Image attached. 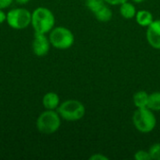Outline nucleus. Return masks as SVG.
Segmentation results:
<instances>
[{
  "label": "nucleus",
  "instance_id": "nucleus-12",
  "mask_svg": "<svg viewBox=\"0 0 160 160\" xmlns=\"http://www.w3.org/2000/svg\"><path fill=\"white\" fill-rule=\"evenodd\" d=\"M120 14L123 18L127 19V20H130L135 18L136 14H137V9L135 8V6L127 1L125 3H123L122 5H120Z\"/></svg>",
  "mask_w": 160,
  "mask_h": 160
},
{
  "label": "nucleus",
  "instance_id": "nucleus-2",
  "mask_svg": "<svg viewBox=\"0 0 160 160\" xmlns=\"http://www.w3.org/2000/svg\"><path fill=\"white\" fill-rule=\"evenodd\" d=\"M132 121L136 129L143 134L152 132L157 126V118L149 108L137 109L133 113Z\"/></svg>",
  "mask_w": 160,
  "mask_h": 160
},
{
  "label": "nucleus",
  "instance_id": "nucleus-9",
  "mask_svg": "<svg viewBox=\"0 0 160 160\" xmlns=\"http://www.w3.org/2000/svg\"><path fill=\"white\" fill-rule=\"evenodd\" d=\"M42 104L46 110H56L60 105V98L54 92H49L44 95Z\"/></svg>",
  "mask_w": 160,
  "mask_h": 160
},
{
  "label": "nucleus",
  "instance_id": "nucleus-14",
  "mask_svg": "<svg viewBox=\"0 0 160 160\" xmlns=\"http://www.w3.org/2000/svg\"><path fill=\"white\" fill-rule=\"evenodd\" d=\"M148 108L153 112H160V91L154 92L149 95Z\"/></svg>",
  "mask_w": 160,
  "mask_h": 160
},
{
  "label": "nucleus",
  "instance_id": "nucleus-10",
  "mask_svg": "<svg viewBox=\"0 0 160 160\" xmlns=\"http://www.w3.org/2000/svg\"><path fill=\"white\" fill-rule=\"evenodd\" d=\"M135 19L139 25H141L142 27H147L153 22L154 16L151 11L146 10V9H142V10L137 11Z\"/></svg>",
  "mask_w": 160,
  "mask_h": 160
},
{
  "label": "nucleus",
  "instance_id": "nucleus-22",
  "mask_svg": "<svg viewBox=\"0 0 160 160\" xmlns=\"http://www.w3.org/2000/svg\"><path fill=\"white\" fill-rule=\"evenodd\" d=\"M15 1H16V3L19 4V5H25V4H27L30 0H15Z\"/></svg>",
  "mask_w": 160,
  "mask_h": 160
},
{
  "label": "nucleus",
  "instance_id": "nucleus-6",
  "mask_svg": "<svg viewBox=\"0 0 160 160\" xmlns=\"http://www.w3.org/2000/svg\"><path fill=\"white\" fill-rule=\"evenodd\" d=\"M32 13L26 8H18L9 10L7 13V22L13 29H24L31 23Z\"/></svg>",
  "mask_w": 160,
  "mask_h": 160
},
{
  "label": "nucleus",
  "instance_id": "nucleus-17",
  "mask_svg": "<svg viewBox=\"0 0 160 160\" xmlns=\"http://www.w3.org/2000/svg\"><path fill=\"white\" fill-rule=\"evenodd\" d=\"M134 158L136 160H150L151 157L149 155L148 151L145 150H139L135 153L134 155Z\"/></svg>",
  "mask_w": 160,
  "mask_h": 160
},
{
  "label": "nucleus",
  "instance_id": "nucleus-23",
  "mask_svg": "<svg viewBox=\"0 0 160 160\" xmlns=\"http://www.w3.org/2000/svg\"><path fill=\"white\" fill-rule=\"evenodd\" d=\"M131 1H133V2H135V3H142V2H143L144 0H131Z\"/></svg>",
  "mask_w": 160,
  "mask_h": 160
},
{
  "label": "nucleus",
  "instance_id": "nucleus-4",
  "mask_svg": "<svg viewBox=\"0 0 160 160\" xmlns=\"http://www.w3.org/2000/svg\"><path fill=\"white\" fill-rule=\"evenodd\" d=\"M61 126V116L55 110H46L37 120V128L43 134L55 133Z\"/></svg>",
  "mask_w": 160,
  "mask_h": 160
},
{
  "label": "nucleus",
  "instance_id": "nucleus-21",
  "mask_svg": "<svg viewBox=\"0 0 160 160\" xmlns=\"http://www.w3.org/2000/svg\"><path fill=\"white\" fill-rule=\"evenodd\" d=\"M6 20H7V14L2 9H0V24L3 23Z\"/></svg>",
  "mask_w": 160,
  "mask_h": 160
},
{
  "label": "nucleus",
  "instance_id": "nucleus-3",
  "mask_svg": "<svg viewBox=\"0 0 160 160\" xmlns=\"http://www.w3.org/2000/svg\"><path fill=\"white\" fill-rule=\"evenodd\" d=\"M57 112L66 121H78L85 115L84 105L77 99H68L57 108Z\"/></svg>",
  "mask_w": 160,
  "mask_h": 160
},
{
  "label": "nucleus",
  "instance_id": "nucleus-19",
  "mask_svg": "<svg viewBox=\"0 0 160 160\" xmlns=\"http://www.w3.org/2000/svg\"><path fill=\"white\" fill-rule=\"evenodd\" d=\"M89 159L90 160H108L109 159V158H108V157H106V156H103V155H101V154H95V155H93Z\"/></svg>",
  "mask_w": 160,
  "mask_h": 160
},
{
  "label": "nucleus",
  "instance_id": "nucleus-15",
  "mask_svg": "<svg viewBox=\"0 0 160 160\" xmlns=\"http://www.w3.org/2000/svg\"><path fill=\"white\" fill-rule=\"evenodd\" d=\"M104 4H106L105 0H86L85 1V5H86L87 8L92 13H94L95 11H97Z\"/></svg>",
  "mask_w": 160,
  "mask_h": 160
},
{
  "label": "nucleus",
  "instance_id": "nucleus-11",
  "mask_svg": "<svg viewBox=\"0 0 160 160\" xmlns=\"http://www.w3.org/2000/svg\"><path fill=\"white\" fill-rule=\"evenodd\" d=\"M149 94L145 91H138L133 96V103L137 109L148 108Z\"/></svg>",
  "mask_w": 160,
  "mask_h": 160
},
{
  "label": "nucleus",
  "instance_id": "nucleus-13",
  "mask_svg": "<svg viewBox=\"0 0 160 160\" xmlns=\"http://www.w3.org/2000/svg\"><path fill=\"white\" fill-rule=\"evenodd\" d=\"M93 14L95 15V17L97 18L98 21L102 22H109L112 18V9L106 4H104L102 7H100Z\"/></svg>",
  "mask_w": 160,
  "mask_h": 160
},
{
  "label": "nucleus",
  "instance_id": "nucleus-18",
  "mask_svg": "<svg viewBox=\"0 0 160 160\" xmlns=\"http://www.w3.org/2000/svg\"><path fill=\"white\" fill-rule=\"evenodd\" d=\"M127 1H128V0H105V2L107 4L112 5V6H120Z\"/></svg>",
  "mask_w": 160,
  "mask_h": 160
},
{
  "label": "nucleus",
  "instance_id": "nucleus-20",
  "mask_svg": "<svg viewBox=\"0 0 160 160\" xmlns=\"http://www.w3.org/2000/svg\"><path fill=\"white\" fill-rule=\"evenodd\" d=\"M13 0H0V9H4L11 5Z\"/></svg>",
  "mask_w": 160,
  "mask_h": 160
},
{
  "label": "nucleus",
  "instance_id": "nucleus-1",
  "mask_svg": "<svg viewBox=\"0 0 160 160\" xmlns=\"http://www.w3.org/2000/svg\"><path fill=\"white\" fill-rule=\"evenodd\" d=\"M54 23V15L49 8L44 7H38L32 12L31 24L35 30V33H49L53 28Z\"/></svg>",
  "mask_w": 160,
  "mask_h": 160
},
{
  "label": "nucleus",
  "instance_id": "nucleus-7",
  "mask_svg": "<svg viewBox=\"0 0 160 160\" xmlns=\"http://www.w3.org/2000/svg\"><path fill=\"white\" fill-rule=\"evenodd\" d=\"M50 39L45 36V34H39L35 33L33 43H32V49L35 55L38 57L45 56L49 51H50Z\"/></svg>",
  "mask_w": 160,
  "mask_h": 160
},
{
  "label": "nucleus",
  "instance_id": "nucleus-5",
  "mask_svg": "<svg viewBox=\"0 0 160 160\" xmlns=\"http://www.w3.org/2000/svg\"><path fill=\"white\" fill-rule=\"evenodd\" d=\"M49 39L51 44L58 50H68L74 44V35L67 27L57 26L50 32Z\"/></svg>",
  "mask_w": 160,
  "mask_h": 160
},
{
  "label": "nucleus",
  "instance_id": "nucleus-16",
  "mask_svg": "<svg viewBox=\"0 0 160 160\" xmlns=\"http://www.w3.org/2000/svg\"><path fill=\"white\" fill-rule=\"evenodd\" d=\"M148 152L151 157V159L160 160V143L153 144Z\"/></svg>",
  "mask_w": 160,
  "mask_h": 160
},
{
  "label": "nucleus",
  "instance_id": "nucleus-8",
  "mask_svg": "<svg viewBox=\"0 0 160 160\" xmlns=\"http://www.w3.org/2000/svg\"><path fill=\"white\" fill-rule=\"evenodd\" d=\"M146 38L151 47L156 50H160V20H154L153 22L147 26Z\"/></svg>",
  "mask_w": 160,
  "mask_h": 160
}]
</instances>
